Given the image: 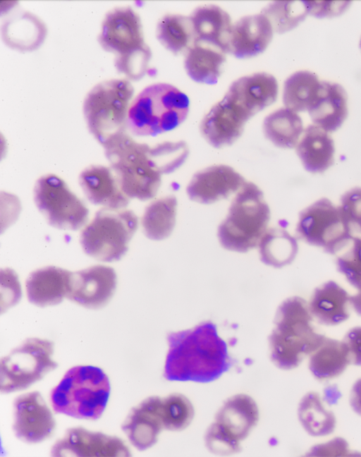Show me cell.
Returning a JSON list of instances; mask_svg holds the SVG:
<instances>
[{"label":"cell","mask_w":361,"mask_h":457,"mask_svg":"<svg viewBox=\"0 0 361 457\" xmlns=\"http://www.w3.org/2000/svg\"><path fill=\"white\" fill-rule=\"evenodd\" d=\"M103 147L123 192L129 198L142 201L154 197L161 185V176L178 169L189 154L184 141H166L149 146L135 141L126 133Z\"/></svg>","instance_id":"cell-1"},{"label":"cell","mask_w":361,"mask_h":457,"mask_svg":"<svg viewBox=\"0 0 361 457\" xmlns=\"http://www.w3.org/2000/svg\"><path fill=\"white\" fill-rule=\"evenodd\" d=\"M226 61L225 54L205 44L195 43L185 53V69L194 81L207 85L217 83L221 66Z\"/></svg>","instance_id":"cell-29"},{"label":"cell","mask_w":361,"mask_h":457,"mask_svg":"<svg viewBox=\"0 0 361 457\" xmlns=\"http://www.w3.org/2000/svg\"><path fill=\"white\" fill-rule=\"evenodd\" d=\"M347 93L339 84L322 81L319 94L307 110L313 124L328 133L336 130L348 116Z\"/></svg>","instance_id":"cell-24"},{"label":"cell","mask_w":361,"mask_h":457,"mask_svg":"<svg viewBox=\"0 0 361 457\" xmlns=\"http://www.w3.org/2000/svg\"><path fill=\"white\" fill-rule=\"evenodd\" d=\"M310 14L317 18L332 17L340 15L347 9L350 1H308Z\"/></svg>","instance_id":"cell-41"},{"label":"cell","mask_w":361,"mask_h":457,"mask_svg":"<svg viewBox=\"0 0 361 457\" xmlns=\"http://www.w3.org/2000/svg\"><path fill=\"white\" fill-rule=\"evenodd\" d=\"M360 47L361 48V39H360Z\"/></svg>","instance_id":"cell-45"},{"label":"cell","mask_w":361,"mask_h":457,"mask_svg":"<svg viewBox=\"0 0 361 457\" xmlns=\"http://www.w3.org/2000/svg\"><path fill=\"white\" fill-rule=\"evenodd\" d=\"M195 33V43L214 47L225 54L230 53L233 28L229 14L214 5L197 8L190 16Z\"/></svg>","instance_id":"cell-22"},{"label":"cell","mask_w":361,"mask_h":457,"mask_svg":"<svg viewBox=\"0 0 361 457\" xmlns=\"http://www.w3.org/2000/svg\"><path fill=\"white\" fill-rule=\"evenodd\" d=\"M278 91L275 77L267 73L259 72L233 81L224 96L251 118L275 102Z\"/></svg>","instance_id":"cell-16"},{"label":"cell","mask_w":361,"mask_h":457,"mask_svg":"<svg viewBox=\"0 0 361 457\" xmlns=\"http://www.w3.org/2000/svg\"><path fill=\"white\" fill-rule=\"evenodd\" d=\"M54 343L47 339L30 338L1 358L0 390L11 393L25 389L47 373L57 363L51 358Z\"/></svg>","instance_id":"cell-11"},{"label":"cell","mask_w":361,"mask_h":457,"mask_svg":"<svg viewBox=\"0 0 361 457\" xmlns=\"http://www.w3.org/2000/svg\"><path fill=\"white\" fill-rule=\"evenodd\" d=\"M13 406V429L17 438L27 443H38L52 434L55 420L38 391L18 396Z\"/></svg>","instance_id":"cell-15"},{"label":"cell","mask_w":361,"mask_h":457,"mask_svg":"<svg viewBox=\"0 0 361 457\" xmlns=\"http://www.w3.org/2000/svg\"><path fill=\"white\" fill-rule=\"evenodd\" d=\"M156 35L160 43L175 54L186 53L195 44V33L190 16L167 14L157 23Z\"/></svg>","instance_id":"cell-34"},{"label":"cell","mask_w":361,"mask_h":457,"mask_svg":"<svg viewBox=\"0 0 361 457\" xmlns=\"http://www.w3.org/2000/svg\"><path fill=\"white\" fill-rule=\"evenodd\" d=\"M116 286V274L113 268L94 265L72 272L66 298L83 307L97 309L109 301Z\"/></svg>","instance_id":"cell-14"},{"label":"cell","mask_w":361,"mask_h":457,"mask_svg":"<svg viewBox=\"0 0 361 457\" xmlns=\"http://www.w3.org/2000/svg\"><path fill=\"white\" fill-rule=\"evenodd\" d=\"M295 147L304 168L310 173H323L334 164V140L327 131L314 124L304 130Z\"/></svg>","instance_id":"cell-26"},{"label":"cell","mask_w":361,"mask_h":457,"mask_svg":"<svg viewBox=\"0 0 361 457\" xmlns=\"http://www.w3.org/2000/svg\"><path fill=\"white\" fill-rule=\"evenodd\" d=\"M205 442L209 451L216 454H231L239 451L240 449L239 444L229 440L212 425L206 433Z\"/></svg>","instance_id":"cell-40"},{"label":"cell","mask_w":361,"mask_h":457,"mask_svg":"<svg viewBox=\"0 0 361 457\" xmlns=\"http://www.w3.org/2000/svg\"><path fill=\"white\" fill-rule=\"evenodd\" d=\"M269 20L274 31L283 33L295 28L310 14L308 1H279L262 10Z\"/></svg>","instance_id":"cell-36"},{"label":"cell","mask_w":361,"mask_h":457,"mask_svg":"<svg viewBox=\"0 0 361 457\" xmlns=\"http://www.w3.org/2000/svg\"><path fill=\"white\" fill-rule=\"evenodd\" d=\"M350 403L353 410L361 415V378L354 384L352 388Z\"/></svg>","instance_id":"cell-43"},{"label":"cell","mask_w":361,"mask_h":457,"mask_svg":"<svg viewBox=\"0 0 361 457\" xmlns=\"http://www.w3.org/2000/svg\"><path fill=\"white\" fill-rule=\"evenodd\" d=\"M350 295L334 281H328L317 287L310 298L311 315L319 323L338 325L348 319Z\"/></svg>","instance_id":"cell-25"},{"label":"cell","mask_w":361,"mask_h":457,"mask_svg":"<svg viewBox=\"0 0 361 457\" xmlns=\"http://www.w3.org/2000/svg\"><path fill=\"white\" fill-rule=\"evenodd\" d=\"M133 92L127 79H111L97 84L87 94L84 116L90 132L102 146L126 133L129 102Z\"/></svg>","instance_id":"cell-8"},{"label":"cell","mask_w":361,"mask_h":457,"mask_svg":"<svg viewBox=\"0 0 361 457\" xmlns=\"http://www.w3.org/2000/svg\"><path fill=\"white\" fill-rule=\"evenodd\" d=\"M312 322L308 303L303 298L290 297L279 305L269 336L271 359L278 367H296L322 343L325 336L316 331Z\"/></svg>","instance_id":"cell-3"},{"label":"cell","mask_w":361,"mask_h":457,"mask_svg":"<svg viewBox=\"0 0 361 457\" xmlns=\"http://www.w3.org/2000/svg\"><path fill=\"white\" fill-rule=\"evenodd\" d=\"M303 131L300 116L287 108H281L271 113L263 122L266 138L281 148L295 147Z\"/></svg>","instance_id":"cell-30"},{"label":"cell","mask_w":361,"mask_h":457,"mask_svg":"<svg viewBox=\"0 0 361 457\" xmlns=\"http://www.w3.org/2000/svg\"><path fill=\"white\" fill-rule=\"evenodd\" d=\"M52 456H130V451L116 437L91 432L82 427L69 428L51 447Z\"/></svg>","instance_id":"cell-13"},{"label":"cell","mask_w":361,"mask_h":457,"mask_svg":"<svg viewBox=\"0 0 361 457\" xmlns=\"http://www.w3.org/2000/svg\"><path fill=\"white\" fill-rule=\"evenodd\" d=\"M350 304L355 312L361 317V288L350 297Z\"/></svg>","instance_id":"cell-44"},{"label":"cell","mask_w":361,"mask_h":457,"mask_svg":"<svg viewBox=\"0 0 361 457\" xmlns=\"http://www.w3.org/2000/svg\"><path fill=\"white\" fill-rule=\"evenodd\" d=\"M259 250L262 262L279 268L294 260L298 244L286 230L274 227L267 229L259 243Z\"/></svg>","instance_id":"cell-31"},{"label":"cell","mask_w":361,"mask_h":457,"mask_svg":"<svg viewBox=\"0 0 361 457\" xmlns=\"http://www.w3.org/2000/svg\"><path fill=\"white\" fill-rule=\"evenodd\" d=\"M177 200L169 195L151 202L141 219L145 235L154 240H163L170 236L176 224Z\"/></svg>","instance_id":"cell-33"},{"label":"cell","mask_w":361,"mask_h":457,"mask_svg":"<svg viewBox=\"0 0 361 457\" xmlns=\"http://www.w3.org/2000/svg\"><path fill=\"white\" fill-rule=\"evenodd\" d=\"M79 183L87 200L95 205L124 209L130 202L111 168L90 165L80 173Z\"/></svg>","instance_id":"cell-20"},{"label":"cell","mask_w":361,"mask_h":457,"mask_svg":"<svg viewBox=\"0 0 361 457\" xmlns=\"http://www.w3.org/2000/svg\"><path fill=\"white\" fill-rule=\"evenodd\" d=\"M343 342L347 348L350 363L361 366V327L350 329Z\"/></svg>","instance_id":"cell-42"},{"label":"cell","mask_w":361,"mask_h":457,"mask_svg":"<svg viewBox=\"0 0 361 457\" xmlns=\"http://www.w3.org/2000/svg\"><path fill=\"white\" fill-rule=\"evenodd\" d=\"M138 226L137 215L130 209L103 207L81 231L83 251L99 261L119 260Z\"/></svg>","instance_id":"cell-9"},{"label":"cell","mask_w":361,"mask_h":457,"mask_svg":"<svg viewBox=\"0 0 361 457\" xmlns=\"http://www.w3.org/2000/svg\"><path fill=\"white\" fill-rule=\"evenodd\" d=\"M110 394L104 371L94 366L69 369L50 392L54 410L77 419L97 420L103 413Z\"/></svg>","instance_id":"cell-6"},{"label":"cell","mask_w":361,"mask_h":457,"mask_svg":"<svg viewBox=\"0 0 361 457\" xmlns=\"http://www.w3.org/2000/svg\"><path fill=\"white\" fill-rule=\"evenodd\" d=\"M309 356L310 370L319 380L338 377L350 363L347 348L343 341L326 336Z\"/></svg>","instance_id":"cell-28"},{"label":"cell","mask_w":361,"mask_h":457,"mask_svg":"<svg viewBox=\"0 0 361 457\" xmlns=\"http://www.w3.org/2000/svg\"><path fill=\"white\" fill-rule=\"evenodd\" d=\"M98 40L104 49L116 55L119 73L133 80L145 75L152 52L144 40L140 18L130 7L107 13Z\"/></svg>","instance_id":"cell-5"},{"label":"cell","mask_w":361,"mask_h":457,"mask_svg":"<svg viewBox=\"0 0 361 457\" xmlns=\"http://www.w3.org/2000/svg\"><path fill=\"white\" fill-rule=\"evenodd\" d=\"M298 418L304 429L313 437L329 435L336 427L334 413L324 408L316 392H309L302 398Z\"/></svg>","instance_id":"cell-35"},{"label":"cell","mask_w":361,"mask_h":457,"mask_svg":"<svg viewBox=\"0 0 361 457\" xmlns=\"http://www.w3.org/2000/svg\"><path fill=\"white\" fill-rule=\"evenodd\" d=\"M336 264L352 286L361 288V237H353L344 252L336 257Z\"/></svg>","instance_id":"cell-38"},{"label":"cell","mask_w":361,"mask_h":457,"mask_svg":"<svg viewBox=\"0 0 361 457\" xmlns=\"http://www.w3.org/2000/svg\"><path fill=\"white\" fill-rule=\"evenodd\" d=\"M246 183L232 167L214 165L197 172L188 183L186 191L191 200L211 204L227 198Z\"/></svg>","instance_id":"cell-17"},{"label":"cell","mask_w":361,"mask_h":457,"mask_svg":"<svg viewBox=\"0 0 361 457\" xmlns=\"http://www.w3.org/2000/svg\"><path fill=\"white\" fill-rule=\"evenodd\" d=\"M188 97L164 83L144 88L130 104L127 128L135 136H156L180 125L189 112Z\"/></svg>","instance_id":"cell-4"},{"label":"cell","mask_w":361,"mask_h":457,"mask_svg":"<svg viewBox=\"0 0 361 457\" xmlns=\"http://www.w3.org/2000/svg\"><path fill=\"white\" fill-rule=\"evenodd\" d=\"M161 406L162 398L149 397L132 408L124 420L122 430L138 450L153 446L164 428Z\"/></svg>","instance_id":"cell-18"},{"label":"cell","mask_w":361,"mask_h":457,"mask_svg":"<svg viewBox=\"0 0 361 457\" xmlns=\"http://www.w3.org/2000/svg\"><path fill=\"white\" fill-rule=\"evenodd\" d=\"M162 416L164 428L172 431L185 429L191 422L194 409L183 395L173 394L162 398Z\"/></svg>","instance_id":"cell-37"},{"label":"cell","mask_w":361,"mask_h":457,"mask_svg":"<svg viewBox=\"0 0 361 457\" xmlns=\"http://www.w3.org/2000/svg\"><path fill=\"white\" fill-rule=\"evenodd\" d=\"M72 272L47 266L31 272L25 281L28 300L39 307L60 303L66 297Z\"/></svg>","instance_id":"cell-23"},{"label":"cell","mask_w":361,"mask_h":457,"mask_svg":"<svg viewBox=\"0 0 361 457\" xmlns=\"http://www.w3.org/2000/svg\"><path fill=\"white\" fill-rule=\"evenodd\" d=\"M321 82L318 76L308 71H299L285 81L283 102L286 108L295 112L307 111L316 99Z\"/></svg>","instance_id":"cell-32"},{"label":"cell","mask_w":361,"mask_h":457,"mask_svg":"<svg viewBox=\"0 0 361 457\" xmlns=\"http://www.w3.org/2000/svg\"><path fill=\"white\" fill-rule=\"evenodd\" d=\"M269 219L270 209L262 191L255 183L246 182L218 228L219 240L226 250L247 252L259 245Z\"/></svg>","instance_id":"cell-7"},{"label":"cell","mask_w":361,"mask_h":457,"mask_svg":"<svg viewBox=\"0 0 361 457\" xmlns=\"http://www.w3.org/2000/svg\"><path fill=\"white\" fill-rule=\"evenodd\" d=\"M245 123L221 99L202 118L200 132L212 146L221 148L235 142L241 136Z\"/></svg>","instance_id":"cell-27"},{"label":"cell","mask_w":361,"mask_h":457,"mask_svg":"<svg viewBox=\"0 0 361 457\" xmlns=\"http://www.w3.org/2000/svg\"><path fill=\"white\" fill-rule=\"evenodd\" d=\"M339 206L353 237H361V187H355L346 191L341 197Z\"/></svg>","instance_id":"cell-39"},{"label":"cell","mask_w":361,"mask_h":457,"mask_svg":"<svg viewBox=\"0 0 361 457\" xmlns=\"http://www.w3.org/2000/svg\"><path fill=\"white\" fill-rule=\"evenodd\" d=\"M33 193L35 203L49 225L77 231L87 223V207L59 176L52 173L41 176Z\"/></svg>","instance_id":"cell-12"},{"label":"cell","mask_w":361,"mask_h":457,"mask_svg":"<svg viewBox=\"0 0 361 457\" xmlns=\"http://www.w3.org/2000/svg\"><path fill=\"white\" fill-rule=\"evenodd\" d=\"M258 408L247 395L238 394L228 399L212 425L231 441L239 444L256 425Z\"/></svg>","instance_id":"cell-21"},{"label":"cell","mask_w":361,"mask_h":457,"mask_svg":"<svg viewBox=\"0 0 361 457\" xmlns=\"http://www.w3.org/2000/svg\"><path fill=\"white\" fill-rule=\"evenodd\" d=\"M298 236L331 255L339 253L353 238L341 207L323 197L302 209L296 226Z\"/></svg>","instance_id":"cell-10"},{"label":"cell","mask_w":361,"mask_h":457,"mask_svg":"<svg viewBox=\"0 0 361 457\" xmlns=\"http://www.w3.org/2000/svg\"><path fill=\"white\" fill-rule=\"evenodd\" d=\"M167 341L169 351L164 372L167 380L209 382L218 379L231 365L227 346L211 322L171 332Z\"/></svg>","instance_id":"cell-2"},{"label":"cell","mask_w":361,"mask_h":457,"mask_svg":"<svg viewBox=\"0 0 361 457\" xmlns=\"http://www.w3.org/2000/svg\"><path fill=\"white\" fill-rule=\"evenodd\" d=\"M274 30L263 13L243 16L233 24L230 53L249 59L264 52L273 38Z\"/></svg>","instance_id":"cell-19"}]
</instances>
